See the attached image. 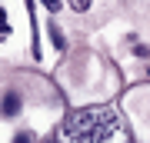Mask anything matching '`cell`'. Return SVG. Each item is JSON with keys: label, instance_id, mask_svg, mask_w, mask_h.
<instances>
[{"label": "cell", "instance_id": "5b68a950", "mask_svg": "<svg viewBox=\"0 0 150 143\" xmlns=\"http://www.w3.org/2000/svg\"><path fill=\"white\" fill-rule=\"evenodd\" d=\"M0 33H4V37L10 33V23H7V13H4V7H0Z\"/></svg>", "mask_w": 150, "mask_h": 143}, {"label": "cell", "instance_id": "6da1fadb", "mask_svg": "<svg viewBox=\"0 0 150 143\" xmlns=\"http://www.w3.org/2000/svg\"><path fill=\"white\" fill-rule=\"evenodd\" d=\"M60 143H134V137L117 113V106L97 103L70 113L60 130Z\"/></svg>", "mask_w": 150, "mask_h": 143}, {"label": "cell", "instance_id": "ba28073f", "mask_svg": "<svg viewBox=\"0 0 150 143\" xmlns=\"http://www.w3.org/2000/svg\"><path fill=\"white\" fill-rule=\"evenodd\" d=\"M13 143H30V133H17V137H13Z\"/></svg>", "mask_w": 150, "mask_h": 143}, {"label": "cell", "instance_id": "7a4b0ae2", "mask_svg": "<svg viewBox=\"0 0 150 143\" xmlns=\"http://www.w3.org/2000/svg\"><path fill=\"white\" fill-rule=\"evenodd\" d=\"M20 106H23V100H20V93L17 90H7L4 93V100H0V117H17V113H20Z\"/></svg>", "mask_w": 150, "mask_h": 143}, {"label": "cell", "instance_id": "3957f363", "mask_svg": "<svg viewBox=\"0 0 150 143\" xmlns=\"http://www.w3.org/2000/svg\"><path fill=\"white\" fill-rule=\"evenodd\" d=\"M50 40H54V47H57V50H67V40H64V33H60V27H57V23H50Z\"/></svg>", "mask_w": 150, "mask_h": 143}, {"label": "cell", "instance_id": "52a82bcc", "mask_svg": "<svg viewBox=\"0 0 150 143\" xmlns=\"http://www.w3.org/2000/svg\"><path fill=\"white\" fill-rule=\"evenodd\" d=\"M134 53H137V57H150V47H144V43H137V50H134Z\"/></svg>", "mask_w": 150, "mask_h": 143}, {"label": "cell", "instance_id": "8992f818", "mask_svg": "<svg viewBox=\"0 0 150 143\" xmlns=\"http://www.w3.org/2000/svg\"><path fill=\"white\" fill-rule=\"evenodd\" d=\"M40 4H43V7H47V10H50V13H57V10H60V0H40Z\"/></svg>", "mask_w": 150, "mask_h": 143}, {"label": "cell", "instance_id": "277c9868", "mask_svg": "<svg viewBox=\"0 0 150 143\" xmlns=\"http://www.w3.org/2000/svg\"><path fill=\"white\" fill-rule=\"evenodd\" d=\"M90 4H93V0H70V7H74L77 13H87V10H90Z\"/></svg>", "mask_w": 150, "mask_h": 143}]
</instances>
